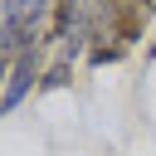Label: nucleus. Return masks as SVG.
I'll list each match as a JSON object with an SVG mask.
<instances>
[{
  "label": "nucleus",
  "mask_w": 156,
  "mask_h": 156,
  "mask_svg": "<svg viewBox=\"0 0 156 156\" xmlns=\"http://www.w3.org/2000/svg\"><path fill=\"white\" fill-rule=\"evenodd\" d=\"M68 78H73V58H63V54H58V63H49V68H44L39 88H44V93H54V88H63Z\"/></svg>",
  "instance_id": "20e7f679"
},
{
  "label": "nucleus",
  "mask_w": 156,
  "mask_h": 156,
  "mask_svg": "<svg viewBox=\"0 0 156 156\" xmlns=\"http://www.w3.org/2000/svg\"><path fill=\"white\" fill-rule=\"evenodd\" d=\"M88 39H93V44H88V63H117V58L127 54V44H117V39L102 34V29H93Z\"/></svg>",
  "instance_id": "7ed1b4c3"
},
{
  "label": "nucleus",
  "mask_w": 156,
  "mask_h": 156,
  "mask_svg": "<svg viewBox=\"0 0 156 156\" xmlns=\"http://www.w3.org/2000/svg\"><path fill=\"white\" fill-rule=\"evenodd\" d=\"M146 20H151V15H146L136 0H112V5L102 10V34H112L117 44L132 49V44L146 34Z\"/></svg>",
  "instance_id": "f03ea898"
},
{
  "label": "nucleus",
  "mask_w": 156,
  "mask_h": 156,
  "mask_svg": "<svg viewBox=\"0 0 156 156\" xmlns=\"http://www.w3.org/2000/svg\"><path fill=\"white\" fill-rule=\"evenodd\" d=\"M34 78H44V44H34V49L15 54V63H10V83H5V93H0V117H5V112H15V107L29 98Z\"/></svg>",
  "instance_id": "f257e3e1"
}]
</instances>
